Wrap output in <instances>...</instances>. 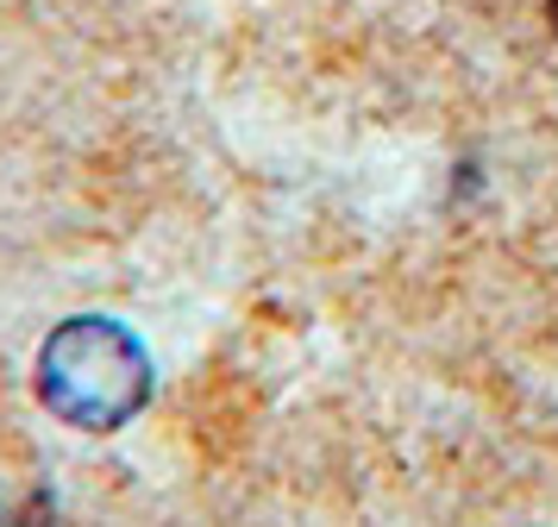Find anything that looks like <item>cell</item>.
Segmentation results:
<instances>
[{"label":"cell","mask_w":558,"mask_h":527,"mask_svg":"<svg viewBox=\"0 0 558 527\" xmlns=\"http://www.w3.org/2000/svg\"><path fill=\"white\" fill-rule=\"evenodd\" d=\"M38 402L82 433H113L151 402V358L120 321L76 314L38 351Z\"/></svg>","instance_id":"1"},{"label":"cell","mask_w":558,"mask_h":527,"mask_svg":"<svg viewBox=\"0 0 558 527\" xmlns=\"http://www.w3.org/2000/svg\"><path fill=\"white\" fill-rule=\"evenodd\" d=\"M546 13H553V32H558V0H546Z\"/></svg>","instance_id":"2"}]
</instances>
